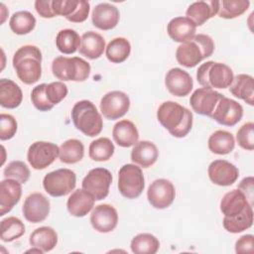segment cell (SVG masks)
Segmentation results:
<instances>
[{
  "mask_svg": "<svg viewBox=\"0 0 254 254\" xmlns=\"http://www.w3.org/2000/svg\"><path fill=\"white\" fill-rule=\"evenodd\" d=\"M84 146L77 139H68L60 146L59 159L64 164H76L82 160Z\"/></svg>",
  "mask_w": 254,
  "mask_h": 254,
  "instance_id": "33",
  "label": "cell"
},
{
  "mask_svg": "<svg viewBox=\"0 0 254 254\" xmlns=\"http://www.w3.org/2000/svg\"><path fill=\"white\" fill-rule=\"evenodd\" d=\"M131 52V45L125 38L119 37L111 40L105 48V56L107 60L113 64H121L125 62Z\"/></svg>",
  "mask_w": 254,
  "mask_h": 254,
  "instance_id": "32",
  "label": "cell"
},
{
  "mask_svg": "<svg viewBox=\"0 0 254 254\" xmlns=\"http://www.w3.org/2000/svg\"><path fill=\"white\" fill-rule=\"evenodd\" d=\"M248 0H222L218 1L217 15L223 19H234L244 14L249 8Z\"/></svg>",
  "mask_w": 254,
  "mask_h": 254,
  "instance_id": "39",
  "label": "cell"
},
{
  "mask_svg": "<svg viewBox=\"0 0 254 254\" xmlns=\"http://www.w3.org/2000/svg\"><path fill=\"white\" fill-rule=\"evenodd\" d=\"M67 86L63 81H54L45 86V97L47 101L55 106L65 98L67 95Z\"/></svg>",
  "mask_w": 254,
  "mask_h": 254,
  "instance_id": "41",
  "label": "cell"
},
{
  "mask_svg": "<svg viewBox=\"0 0 254 254\" xmlns=\"http://www.w3.org/2000/svg\"><path fill=\"white\" fill-rule=\"evenodd\" d=\"M118 222L117 210L110 204L96 205L90 214L92 227L100 233H108L115 229Z\"/></svg>",
  "mask_w": 254,
  "mask_h": 254,
  "instance_id": "18",
  "label": "cell"
},
{
  "mask_svg": "<svg viewBox=\"0 0 254 254\" xmlns=\"http://www.w3.org/2000/svg\"><path fill=\"white\" fill-rule=\"evenodd\" d=\"M50 200L41 192L29 194L22 207V212L26 220L32 223L44 221L50 213Z\"/></svg>",
  "mask_w": 254,
  "mask_h": 254,
  "instance_id": "16",
  "label": "cell"
},
{
  "mask_svg": "<svg viewBox=\"0 0 254 254\" xmlns=\"http://www.w3.org/2000/svg\"><path fill=\"white\" fill-rule=\"evenodd\" d=\"M236 139L238 145L247 151L254 149V124L253 122H247L243 124L237 131Z\"/></svg>",
  "mask_w": 254,
  "mask_h": 254,
  "instance_id": "42",
  "label": "cell"
},
{
  "mask_svg": "<svg viewBox=\"0 0 254 254\" xmlns=\"http://www.w3.org/2000/svg\"><path fill=\"white\" fill-rule=\"evenodd\" d=\"M12 63L18 78L25 84H34L42 76V53L34 45L19 48Z\"/></svg>",
  "mask_w": 254,
  "mask_h": 254,
  "instance_id": "3",
  "label": "cell"
},
{
  "mask_svg": "<svg viewBox=\"0 0 254 254\" xmlns=\"http://www.w3.org/2000/svg\"><path fill=\"white\" fill-rule=\"evenodd\" d=\"M71 120L74 127L86 136L95 137L102 131V117L96 106L89 100H80L73 105Z\"/></svg>",
  "mask_w": 254,
  "mask_h": 254,
  "instance_id": "5",
  "label": "cell"
},
{
  "mask_svg": "<svg viewBox=\"0 0 254 254\" xmlns=\"http://www.w3.org/2000/svg\"><path fill=\"white\" fill-rule=\"evenodd\" d=\"M81 38L72 29L61 30L56 37V46L58 50L64 55L75 53L80 47Z\"/></svg>",
  "mask_w": 254,
  "mask_h": 254,
  "instance_id": "34",
  "label": "cell"
},
{
  "mask_svg": "<svg viewBox=\"0 0 254 254\" xmlns=\"http://www.w3.org/2000/svg\"><path fill=\"white\" fill-rule=\"evenodd\" d=\"M165 85L173 95L184 97L190 93L193 81L188 71L180 67H173L165 76Z\"/></svg>",
  "mask_w": 254,
  "mask_h": 254,
  "instance_id": "19",
  "label": "cell"
},
{
  "mask_svg": "<svg viewBox=\"0 0 254 254\" xmlns=\"http://www.w3.org/2000/svg\"><path fill=\"white\" fill-rule=\"evenodd\" d=\"M159 156L157 146L150 141L137 142L131 151V160L134 164L142 168L153 166Z\"/></svg>",
  "mask_w": 254,
  "mask_h": 254,
  "instance_id": "26",
  "label": "cell"
},
{
  "mask_svg": "<svg viewBox=\"0 0 254 254\" xmlns=\"http://www.w3.org/2000/svg\"><path fill=\"white\" fill-rule=\"evenodd\" d=\"M60 147L46 141L33 143L27 152V160L35 170H44L59 157Z\"/></svg>",
  "mask_w": 254,
  "mask_h": 254,
  "instance_id": "11",
  "label": "cell"
},
{
  "mask_svg": "<svg viewBox=\"0 0 254 254\" xmlns=\"http://www.w3.org/2000/svg\"><path fill=\"white\" fill-rule=\"evenodd\" d=\"M35 9L43 18H54L56 14L53 10V0H37L35 1Z\"/></svg>",
  "mask_w": 254,
  "mask_h": 254,
  "instance_id": "47",
  "label": "cell"
},
{
  "mask_svg": "<svg viewBox=\"0 0 254 254\" xmlns=\"http://www.w3.org/2000/svg\"><path fill=\"white\" fill-rule=\"evenodd\" d=\"M222 95L210 87H200L190 95V104L195 113L211 118L214 108Z\"/></svg>",
  "mask_w": 254,
  "mask_h": 254,
  "instance_id": "15",
  "label": "cell"
},
{
  "mask_svg": "<svg viewBox=\"0 0 254 254\" xmlns=\"http://www.w3.org/2000/svg\"><path fill=\"white\" fill-rule=\"evenodd\" d=\"M29 242L32 247L40 248L44 253L50 252L58 244V233L50 226H41L31 233Z\"/></svg>",
  "mask_w": 254,
  "mask_h": 254,
  "instance_id": "30",
  "label": "cell"
},
{
  "mask_svg": "<svg viewBox=\"0 0 254 254\" xmlns=\"http://www.w3.org/2000/svg\"><path fill=\"white\" fill-rule=\"evenodd\" d=\"M112 137L118 146L129 148L138 142L139 132L132 121L123 119L113 126Z\"/></svg>",
  "mask_w": 254,
  "mask_h": 254,
  "instance_id": "25",
  "label": "cell"
},
{
  "mask_svg": "<svg viewBox=\"0 0 254 254\" xmlns=\"http://www.w3.org/2000/svg\"><path fill=\"white\" fill-rule=\"evenodd\" d=\"M229 91L236 98L242 99L249 105L254 104V80L249 74H237L229 86Z\"/></svg>",
  "mask_w": 254,
  "mask_h": 254,
  "instance_id": "28",
  "label": "cell"
},
{
  "mask_svg": "<svg viewBox=\"0 0 254 254\" xmlns=\"http://www.w3.org/2000/svg\"><path fill=\"white\" fill-rule=\"evenodd\" d=\"M105 49L104 38L93 31H88L81 36L79 54L89 60H95L102 56Z\"/></svg>",
  "mask_w": 254,
  "mask_h": 254,
  "instance_id": "27",
  "label": "cell"
},
{
  "mask_svg": "<svg viewBox=\"0 0 254 254\" xmlns=\"http://www.w3.org/2000/svg\"><path fill=\"white\" fill-rule=\"evenodd\" d=\"M220 211L224 215L223 227L230 233H240L253 224V205L238 189L223 195L220 201Z\"/></svg>",
  "mask_w": 254,
  "mask_h": 254,
  "instance_id": "1",
  "label": "cell"
},
{
  "mask_svg": "<svg viewBox=\"0 0 254 254\" xmlns=\"http://www.w3.org/2000/svg\"><path fill=\"white\" fill-rule=\"evenodd\" d=\"M17 132L16 119L6 113L0 114V139L2 141L9 140L15 136Z\"/></svg>",
  "mask_w": 254,
  "mask_h": 254,
  "instance_id": "43",
  "label": "cell"
},
{
  "mask_svg": "<svg viewBox=\"0 0 254 254\" xmlns=\"http://www.w3.org/2000/svg\"><path fill=\"white\" fill-rule=\"evenodd\" d=\"M159 123L176 138L187 136L192 127V113L175 101L163 102L157 110Z\"/></svg>",
  "mask_w": 254,
  "mask_h": 254,
  "instance_id": "2",
  "label": "cell"
},
{
  "mask_svg": "<svg viewBox=\"0 0 254 254\" xmlns=\"http://www.w3.org/2000/svg\"><path fill=\"white\" fill-rule=\"evenodd\" d=\"M90 64L81 58L57 57L52 63L53 74L61 81H84L90 74Z\"/></svg>",
  "mask_w": 254,
  "mask_h": 254,
  "instance_id": "7",
  "label": "cell"
},
{
  "mask_svg": "<svg viewBox=\"0 0 254 254\" xmlns=\"http://www.w3.org/2000/svg\"><path fill=\"white\" fill-rule=\"evenodd\" d=\"M6 179H13L21 184H26L30 178V170L27 165L22 161L10 162L3 171Z\"/></svg>",
  "mask_w": 254,
  "mask_h": 254,
  "instance_id": "40",
  "label": "cell"
},
{
  "mask_svg": "<svg viewBox=\"0 0 254 254\" xmlns=\"http://www.w3.org/2000/svg\"><path fill=\"white\" fill-rule=\"evenodd\" d=\"M76 184L75 173L69 169H59L48 173L43 180L45 190L54 197L68 194Z\"/></svg>",
  "mask_w": 254,
  "mask_h": 254,
  "instance_id": "9",
  "label": "cell"
},
{
  "mask_svg": "<svg viewBox=\"0 0 254 254\" xmlns=\"http://www.w3.org/2000/svg\"><path fill=\"white\" fill-rule=\"evenodd\" d=\"M145 188V179L140 167L134 164L122 166L118 172V190L126 198L140 196Z\"/></svg>",
  "mask_w": 254,
  "mask_h": 254,
  "instance_id": "8",
  "label": "cell"
},
{
  "mask_svg": "<svg viewBox=\"0 0 254 254\" xmlns=\"http://www.w3.org/2000/svg\"><path fill=\"white\" fill-rule=\"evenodd\" d=\"M233 78L232 69L223 63L208 61L201 64L196 70L197 82L202 87L223 89L230 86Z\"/></svg>",
  "mask_w": 254,
  "mask_h": 254,
  "instance_id": "6",
  "label": "cell"
},
{
  "mask_svg": "<svg viewBox=\"0 0 254 254\" xmlns=\"http://www.w3.org/2000/svg\"><path fill=\"white\" fill-rule=\"evenodd\" d=\"M45 86L46 83H41L35 86L31 92L32 103L40 111H49L54 107L47 101L45 97Z\"/></svg>",
  "mask_w": 254,
  "mask_h": 254,
  "instance_id": "44",
  "label": "cell"
},
{
  "mask_svg": "<svg viewBox=\"0 0 254 254\" xmlns=\"http://www.w3.org/2000/svg\"><path fill=\"white\" fill-rule=\"evenodd\" d=\"M94 197L85 190H75L66 201V207L68 212L75 217H83L94 206Z\"/></svg>",
  "mask_w": 254,
  "mask_h": 254,
  "instance_id": "23",
  "label": "cell"
},
{
  "mask_svg": "<svg viewBox=\"0 0 254 254\" xmlns=\"http://www.w3.org/2000/svg\"><path fill=\"white\" fill-rule=\"evenodd\" d=\"M90 5L88 1L85 0H78L77 7L75 8L74 12L70 17H68L66 20L72 23H82L84 22L89 14Z\"/></svg>",
  "mask_w": 254,
  "mask_h": 254,
  "instance_id": "45",
  "label": "cell"
},
{
  "mask_svg": "<svg viewBox=\"0 0 254 254\" xmlns=\"http://www.w3.org/2000/svg\"><path fill=\"white\" fill-rule=\"evenodd\" d=\"M254 247V236L252 234H245L237 239L235 242V252L237 254L252 253Z\"/></svg>",
  "mask_w": 254,
  "mask_h": 254,
  "instance_id": "46",
  "label": "cell"
},
{
  "mask_svg": "<svg viewBox=\"0 0 254 254\" xmlns=\"http://www.w3.org/2000/svg\"><path fill=\"white\" fill-rule=\"evenodd\" d=\"M242 116V105L237 101L222 95L214 108L211 118L220 125L232 127L241 120Z\"/></svg>",
  "mask_w": 254,
  "mask_h": 254,
  "instance_id": "14",
  "label": "cell"
},
{
  "mask_svg": "<svg viewBox=\"0 0 254 254\" xmlns=\"http://www.w3.org/2000/svg\"><path fill=\"white\" fill-rule=\"evenodd\" d=\"M130 247L135 254H155L160 248V241L151 233H140L133 237Z\"/></svg>",
  "mask_w": 254,
  "mask_h": 254,
  "instance_id": "35",
  "label": "cell"
},
{
  "mask_svg": "<svg viewBox=\"0 0 254 254\" xmlns=\"http://www.w3.org/2000/svg\"><path fill=\"white\" fill-rule=\"evenodd\" d=\"M23 99L20 86L11 79H0V105L4 108L14 109L18 107Z\"/></svg>",
  "mask_w": 254,
  "mask_h": 254,
  "instance_id": "29",
  "label": "cell"
},
{
  "mask_svg": "<svg viewBox=\"0 0 254 254\" xmlns=\"http://www.w3.org/2000/svg\"><path fill=\"white\" fill-rule=\"evenodd\" d=\"M176 190L174 185L166 179H157L148 188L147 198L149 203L157 208L164 209L169 207L175 199Z\"/></svg>",
  "mask_w": 254,
  "mask_h": 254,
  "instance_id": "13",
  "label": "cell"
},
{
  "mask_svg": "<svg viewBox=\"0 0 254 254\" xmlns=\"http://www.w3.org/2000/svg\"><path fill=\"white\" fill-rule=\"evenodd\" d=\"M119 10L112 4L100 3L97 4L91 13V21L97 29L108 31L115 28L119 22Z\"/></svg>",
  "mask_w": 254,
  "mask_h": 254,
  "instance_id": "20",
  "label": "cell"
},
{
  "mask_svg": "<svg viewBox=\"0 0 254 254\" xmlns=\"http://www.w3.org/2000/svg\"><path fill=\"white\" fill-rule=\"evenodd\" d=\"M212 38L205 34H197L190 41L182 43L176 51L178 63L186 67H193L202 60L209 58L214 52Z\"/></svg>",
  "mask_w": 254,
  "mask_h": 254,
  "instance_id": "4",
  "label": "cell"
},
{
  "mask_svg": "<svg viewBox=\"0 0 254 254\" xmlns=\"http://www.w3.org/2000/svg\"><path fill=\"white\" fill-rule=\"evenodd\" d=\"M115 148L109 138L101 137L92 141L88 148L89 158L96 162L108 161L114 154Z\"/></svg>",
  "mask_w": 254,
  "mask_h": 254,
  "instance_id": "37",
  "label": "cell"
},
{
  "mask_svg": "<svg viewBox=\"0 0 254 254\" xmlns=\"http://www.w3.org/2000/svg\"><path fill=\"white\" fill-rule=\"evenodd\" d=\"M9 26L16 35H26L34 30L36 18L29 11H18L11 16Z\"/></svg>",
  "mask_w": 254,
  "mask_h": 254,
  "instance_id": "36",
  "label": "cell"
},
{
  "mask_svg": "<svg viewBox=\"0 0 254 254\" xmlns=\"http://www.w3.org/2000/svg\"><path fill=\"white\" fill-rule=\"evenodd\" d=\"M209 180L220 187L233 185L239 177L238 168L226 160H214L207 169Z\"/></svg>",
  "mask_w": 254,
  "mask_h": 254,
  "instance_id": "17",
  "label": "cell"
},
{
  "mask_svg": "<svg viewBox=\"0 0 254 254\" xmlns=\"http://www.w3.org/2000/svg\"><path fill=\"white\" fill-rule=\"evenodd\" d=\"M218 1H196L191 3L187 11L186 15L190 19L195 26H201L207 20L217 14Z\"/></svg>",
  "mask_w": 254,
  "mask_h": 254,
  "instance_id": "24",
  "label": "cell"
},
{
  "mask_svg": "<svg viewBox=\"0 0 254 254\" xmlns=\"http://www.w3.org/2000/svg\"><path fill=\"white\" fill-rule=\"evenodd\" d=\"M22 184L13 179L0 183V216L5 215L19 202L22 195Z\"/></svg>",
  "mask_w": 254,
  "mask_h": 254,
  "instance_id": "21",
  "label": "cell"
},
{
  "mask_svg": "<svg viewBox=\"0 0 254 254\" xmlns=\"http://www.w3.org/2000/svg\"><path fill=\"white\" fill-rule=\"evenodd\" d=\"M196 26L188 17H175L167 26V32L170 38L178 43H186L195 36Z\"/></svg>",
  "mask_w": 254,
  "mask_h": 254,
  "instance_id": "22",
  "label": "cell"
},
{
  "mask_svg": "<svg viewBox=\"0 0 254 254\" xmlns=\"http://www.w3.org/2000/svg\"><path fill=\"white\" fill-rule=\"evenodd\" d=\"M101 114L109 120H116L123 117L130 108L129 96L120 90L107 92L100 100Z\"/></svg>",
  "mask_w": 254,
  "mask_h": 254,
  "instance_id": "12",
  "label": "cell"
},
{
  "mask_svg": "<svg viewBox=\"0 0 254 254\" xmlns=\"http://www.w3.org/2000/svg\"><path fill=\"white\" fill-rule=\"evenodd\" d=\"M112 175L105 168H94L83 178L82 189L89 192L95 200H102L109 193Z\"/></svg>",
  "mask_w": 254,
  "mask_h": 254,
  "instance_id": "10",
  "label": "cell"
},
{
  "mask_svg": "<svg viewBox=\"0 0 254 254\" xmlns=\"http://www.w3.org/2000/svg\"><path fill=\"white\" fill-rule=\"evenodd\" d=\"M253 184H254L253 177H247V178H244L237 187V189L240 190L245 194V196L247 197V199L251 205H253V201H254Z\"/></svg>",
  "mask_w": 254,
  "mask_h": 254,
  "instance_id": "48",
  "label": "cell"
},
{
  "mask_svg": "<svg viewBox=\"0 0 254 254\" xmlns=\"http://www.w3.org/2000/svg\"><path fill=\"white\" fill-rule=\"evenodd\" d=\"M0 238L4 242H11L20 238L25 233V225L16 216H9L1 221Z\"/></svg>",
  "mask_w": 254,
  "mask_h": 254,
  "instance_id": "38",
  "label": "cell"
},
{
  "mask_svg": "<svg viewBox=\"0 0 254 254\" xmlns=\"http://www.w3.org/2000/svg\"><path fill=\"white\" fill-rule=\"evenodd\" d=\"M235 140L233 135L225 130H217L208 138V149L217 155H226L233 151Z\"/></svg>",
  "mask_w": 254,
  "mask_h": 254,
  "instance_id": "31",
  "label": "cell"
}]
</instances>
